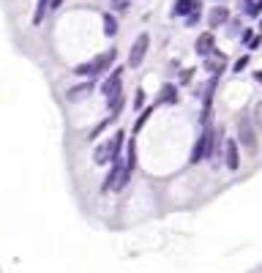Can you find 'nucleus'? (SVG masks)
<instances>
[{"mask_svg": "<svg viewBox=\"0 0 262 273\" xmlns=\"http://www.w3.org/2000/svg\"><path fill=\"white\" fill-rule=\"evenodd\" d=\"M123 142H126V134H123V131H115L112 136H109V140H104V142H101V145L96 148V153H93V162H96L99 167L117 162V158H121Z\"/></svg>", "mask_w": 262, "mask_h": 273, "instance_id": "2", "label": "nucleus"}, {"mask_svg": "<svg viewBox=\"0 0 262 273\" xmlns=\"http://www.w3.org/2000/svg\"><path fill=\"white\" fill-rule=\"evenodd\" d=\"M90 93H93V82L87 79V82L71 87V90H68V99H71V101H79V99H85V96H90Z\"/></svg>", "mask_w": 262, "mask_h": 273, "instance_id": "13", "label": "nucleus"}, {"mask_svg": "<svg viewBox=\"0 0 262 273\" xmlns=\"http://www.w3.org/2000/svg\"><path fill=\"white\" fill-rule=\"evenodd\" d=\"M101 93H104L107 104H112L115 99H121L123 96V69H112V74L104 79V85H101Z\"/></svg>", "mask_w": 262, "mask_h": 273, "instance_id": "5", "label": "nucleus"}, {"mask_svg": "<svg viewBox=\"0 0 262 273\" xmlns=\"http://www.w3.org/2000/svg\"><path fill=\"white\" fill-rule=\"evenodd\" d=\"M200 17H202V9H197V11H192V14H188V17H186V25H188V28H194V25H197V22H200Z\"/></svg>", "mask_w": 262, "mask_h": 273, "instance_id": "20", "label": "nucleus"}, {"mask_svg": "<svg viewBox=\"0 0 262 273\" xmlns=\"http://www.w3.org/2000/svg\"><path fill=\"white\" fill-rule=\"evenodd\" d=\"M63 6V0H50V11H55V9H60Z\"/></svg>", "mask_w": 262, "mask_h": 273, "instance_id": "26", "label": "nucleus"}, {"mask_svg": "<svg viewBox=\"0 0 262 273\" xmlns=\"http://www.w3.org/2000/svg\"><path fill=\"white\" fill-rule=\"evenodd\" d=\"M142 104H145V90H137V96H134V109H142Z\"/></svg>", "mask_w": 262, "mask_h": 273, "instance_id": "21", "label": "nucleus"}, {"mask_svg": "<svg viewBox=\"0 0 262 273\" xmlns=\"http://www.w3.org/2000/svg\"><path fill=\"white\" fill-rule=\"evenodd\" d=\"M117 33V19L112 14H104V36H115Z\"/></svg>", "mask_w": 262, "mask_h": 273, "instance_id": "16", "label": "nucleus"}, {"mask_svg": "<svg viewBox=\"0 0 262 273\" xmlns=\"http://www.w3.org/2000/svg\"><path fill=\"white\" fill-rule=\"evenodd\" d=\"M237 145H241L246 153H257L259 150V131H257V126H254V120L249 115H241L237 118Z\"/></svg>", "mask_w": 262, "mask_h": 273, "instance_id": "3", "label": "nucleus"}, {"mask_svg": "<svg viewBox=\"0 0 262 273\" xmlns=\"http://www.w3.org/2000/svg\"><path fill=\"white\" fill-rule=\"evenodd\" d=\"M251 120H254V126H257V131L262 134V101L254 107V115H251Z\"/></svg>", "mask_w": 262, "mask_h": 273, "instance_id": "17", "label": "nucleus"}, {"mask_svg": "<svg viewBox=\"0 0 262 273\" xmlns=\"http://www.w3.org/2000/svg\"><path fill=\"white\" fill-rule=\"evenodd\" d=\"M251 38H254V33H251V30H243V44H249Z\"/></svg>", "mask_w": 262, "mask_h": 273, "instance_id": "27", "label": "nucleus"}, {"mask_svg": "<svg viewBox=\"0 0 262 273\" xmlns=\"http://www.w3.org/2000/svg\"><path fill=\"white\" fill-rule=\"evenodd\" d=\"M194 52L200 55L202 60L208 58V55L216 52V36H213V30H208V33H200V36H197V41H194Z\"/></svg>", "mask_w": 262, "mask_h": 273, "instance_id": "9", "label": "nucleus"}, {"mask_svg": "<svg viewBox=\"0 0 262 273\" xmlns=\"http://www.w3.org/2000/svg\"><path fill=\"white\" fill-rule=\"evenodd\" d=\"M202 69L208 71L210 77H219L221 71L227 69V58H224V55H221V52H213V55H208V58H205Z\"/></svg>", "mask_w": 262, "mask_h": 273, "instance_id": "10", "label": "nucleus"}, {"mask_svg": "<svg viewBox=\"0 0 262 273\" xmlns=\"http://www.w3.org/2000/svg\"><path fill=\"white\" fill-rule=\"evenodd\" d=\"M221 158H224L229 172H235L241 167V145H237V140H224V153H221Z\"/></svg>", "mask_w": 262, "mask_h": 273, "instance_id": "8", "label": "nucleus"}, {"mask_svg": "<svg viewBox=\"0 0 262 273\" xmlns=\"http://www.w3.org/2000/svg\"><path fill=\"white\" fill-rule=\"evenodd\" d=\"M229 22V9L227 6H213L210 9V14H208V28L213 30V28H224Z\"/></svg>", "mask_w": 262, "mask_h": 273, "instance_id": "11", "label": "nucleus"}, {"mask_svg": "<svg viewBox=\"0 0 262 273\" xmlns=\"http://www.w3.org/2000/svg\"><path fill=\"white\" fill-rule=\"evenodd\" d=\"M115 58H117V52H115V50H107V52L96 55L93 60L79 63V66L74 69V74H77V77H85V79H93V77H99V74H104V71L112 69V66H115Z\"/></svg>", "mask_w": 262, "mask_h": 273, "instance_id": "1", "label": "nucleus"}, {"mask_svg": "<svg viewBox=\"0 0 262 273\" xmlns=\"http://www.w3.org/2000/svg\"><path fill=\"white\" fill-rule=\"evenodd\" d=\"M197 9H202V0H178L175 3V9H172V14L175 17H188L192 11H197Z\"/></svg>", "mask_w": 262, "mask_h": 273, "instance_id": "12", "label": "nucleus"}, {"mask_svg": "<svg viewBox=\"0 0 262 273\" xmlns=\"http://www.w3.org/2000/svg\"><path fill=\"white\" fill-rule=\"evenodd\" d=\"M112 9H115V11H123V9H129V0H112Z\"/></svg>", "mask_w": 262, "mask_h": 273, "instance_id": "22", "label": "nucleus"}, {"mask_svg": "<svg viewBox=\"0 0 262 273\" xmlns=\"http://www.w3.org/2000/svg\"><path fill=\"white\" fill-rule=\"evenodd\" d=\"M50 11V0H38V6H36V14H33V25H41L44 22V14Z\"/></svg>", "mask_w": 262, "mask_h": 273, "instance_id": "15", "label": "nucleus"}, {"mask_svg": "<svg viewBox=\"0 0 262 273\" xmlns=\"http://www.w3.org/2000/svg\"><path fill=\"white\" fill-rule=\"evenodd\" d=\"M259 14H262V0H254V6H251V9L249 11H246V17H259Z\"/></svg>", "mask_w": 262, "mask_h": 273, "instance_id": "19", "label": "nucleus"}, {"mask_svg": "<svg viewBox=\"0 0 262 273\" xmlns=\"http://www.w3.org/2000/svg\"><path fill=\"white\" fill-rule=\"evenodd\" d=\"M131 175L134 172L126 170V164L117 158V162H112V170H109V175L104 178V183H101V189H104V191H121L126 183L131 180Z\"/></svg>", "mask_w": 262, "mask_h": 273, "instance_id": "4", "label": "nucleus"}, {"mask_svg": "<svg viewBox=\"0 0 262 273\" xmlns=\"http://www.w3.org/2000/svg\"><path fill=\"white\" fill-rule=\"evenodd\" d=\"M251 6H254V0H241V9H243V11H249Z\"/></svg>", "mask_w": 262, "mask_h": 273, "instance_id": "25", "label": "nucleus"}, {"mask_svg": "<svg viewBox=\"0 0 262 273\" xmlns=\"http://www.w3.org/2000/svg\"><path fill=\"white\" fill-rule=\"evenodd\" d=\"M262 44V36H254L251 41H249V50H257V47Z\"/></svg>", "mask_w": 262, "mask_h": 273, "instance_id": "23", "label": "nucleus"}, {"mask_svg": "<svg viewBox=\"0 0 262 273\" xmlns=\"http://www.w3.org/2000/svg\"><path fill=\"white\" fill-rule=\"evenodd\" d=\"M148 47H150V36L148 33H139L137 41L131 44V52H129V69H139L142 60L148 55Z\"/></svg>", "mask_w": 262, "mask_h": 273, "instance_id": "6", "label": "nucleus"}, {"mask_svg": "<svg viewBox=\"0 0 262 273\" xmlns=\"http://www.w3.org/2000/svg\"><path fill=\"white\" fill-rule=\"evenodd\" d=\"M249 55H241V58H237L235 60V66H232V71H235V74H241V71H246V66H249Z\"/></svg>", "mask_w": 262, "mask_h": 273, "instance_id": "18", "label": "nucleus"}, {"mask_svg": "<svg viewBox=\"0 0 262 273\" xmlns=\"http://www.w3.org/2000/svg\"><path fill=\"white\" fill-rule=\"evenodd\" d=\"M188 79H192V69H186L183 74H180V82H188Z\"/></svg>", "mask_w": 262, "mask_h": 273, "instance_id": "24", "label": "nucleus"}, {"mask_svg": "<svg viewBox=\"0 0 262 273\" xmlns=\"http://www.w3.org/2000/svg\"><path fill=\"white\" fill-rule=\"evenodd\" d=\"M208 140H210V126H205L202 134L197 136L194 148H192V156H188V162H192V164H200V162L208 158Z\"/></svg>", "mask_w": 262, "mask_h": 273, "instance_id": "7", "label": "nucleus"}, {"mask_svg": "<svg viewBox=\"0 0 262 273\" xmlns=\"http://www.w3.org/2000/svg\"><path fill=\"white\" fill-rule=\"evenodd\" d=\"M254 79H257V82L262 85V69H259V71H254Z\"/></svg>", "mask_w": 262, "mask_h": 273, "instance_id": "28", "label": "nucleus"}, {"mask_svg": "<svg viewBox=\"0 0 262 273\" xmlns=\"http://www.w3.org/2000/svg\"><path fill=\"white\" fill-rule=\"evenodd\" d=\"M178 101V87L175 85H164L161 93H158V104H175Z\"/></svg>", "mask_w": 262, "mask_h": 273, "instance_id": "14", "label": "nucleus"}]
</instances>
